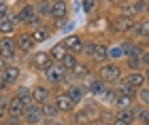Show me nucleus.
Segmentation results:
<instances>
[{
  "instance_id": "14",
  "label": "nucleus",
  "mask_w": 149,
  "mask_h": 125,
  "mask_svg": "<svg viewBox=\"0 0 149 125\" xmlns=\"http://www.w3.org/2000/svg\"><path fill=\"white\" fill-rule=\"evenodd\" d=\"M83 85H85L87 95H90L92 100H100V95H102V93H104V89H107V85L100 81L96 74H92L90 78H87V81H83Z\"/></svg>"
},
{
  "instance_id": "15",
  "label": "nucleus",
  "mask_w": 149,
  "mask_h": 125,
  "mask_svg": "<svg viewBox=\"0 0 149 125\" xmlns=\"http://www.w3.org/2000/svg\"><path fill=\"white\" fill-rule=\"evenodd\" d=\"M24 108H26V104L19 100V98L9 95V102H6V117H9V119H17V121H22V117H24Z\"/></svg>"
},
{
  "instance_id": "45",
  "label": "nucleus",
  "mask_w": 149,
  "mask_h": 125,
  "mask_svg": "<svg viewBox=\"0 0 149 125\" xmlns=\"http://www.w3.org/2000/svg\"><path fill=\"white\" fill-rule=\"evenodd\" d=\"M24 2H34V0H24Z\"/></svg>"
},
{
  "instance_id": "33",
  "label": "nucleus",
  "mask_w": 149,
  "mask_h": 125,
  "mask_svg": "<svg viewBox=\"0 0 149 125\" xmlns=\"http://www.w3.org/2000/svg\"><path fill=\"white\" fill-rule=\"evenodd\" d=\"M81 9H83L85 15H92L98 9V0H81Z\"/></svg>"
},
{
  "instance_id": "7",
  "label": "nucleus",
  "mask_w": 149,
  "mask_h": 125,
  "mask_svg": "<svg viewBox=\"0 0 149 125\" xmlns=\"http://www.w3.org/2000/svg\"><path fill=\"white\" fill-rule=\"evenodd\" d=\"M51 102L56 104V108L60 110V115H62V117H70L74 110H77V104H72V100L64 93L62 89H56V91H53Z\"/></svg>"
},
{
  "instance_id": "35",
  "label": "nucleus",
  "mask_w": 149,
  "mask_h": 125,
  "mask_svg": "<svg viewBox=\"0 0 149 125\" xmlns=\"http://www.w3.org/2000/svg\"><path fill=\"white\" fill-rule=\"evenodd\" d=\"M11 15V4H0V21Z\"/></svg>"
},
{
  "instance_id": "1",
  "label": "nucleus",
  "mask_w": 149,
  "mask_h": 125,
  "mask_svg": "<svg viewBox=\"0 0 149 125\" xmlns=\"http://www.w3.org/2000/svg\"><path fill=\"white\" fill-rule=\"evenodd\" d=\"M94 70H96L94 74H96L100 81L107 85V87H113V85H117L121 78H124V74H126L124 66L117 64V62H102V64H98Z\"/></svg>"
},
{
  "instance_id": "32",
  "label": "nucleus",
  "mask_w": 149,
  "mask_h": 125,
  "mask_svg": "<svg viewBox=\"0 0 149 125\" xmlns=\"http://www.w3.org/2000/svg\"><path fill=\"white\" fill-rule=\"evenodd\" d=\"M113 87H115V91H117L119 95H130V98H134V93H136V91H134L132 87H128L124 81H119L117 85H113Z\"/></svg>"
},
{
  "instance_id": "30",
  "label": "nucleus",
  "mask_w": 149,
  "mask_h": 125,
  "mask_svg": "<svg viewBox=\"0 0 149 125\" xmlns=\"http://www.w3.org/2000/svg\"><path fill=\"white\" fill-rule=\"evenodd\" d=\"M64 66L68 72H72L74 68H77V64H79V55H74V53H66L64 57H62V62H60Z\"/></svg>"
},
{
  "instance_id": "11",
  "label": "nucleus",
  "mask_w": 149,
  "mask_h": 125,
  "mask_svg": "<svg viewBox=\"0 0 149 125\" xmlns=\"http://www.w3.org/2000/svg\"><path fill=\"white\" fill-rule=\"evenodd\" d=\"M30 89H32V102H34V104L43 106V104L51 102V98H53V89L49 87V85H45V83H36V85H30Z\"/></svg>"
},
{
  "instance_id": "46",
  "label": "nucleus",
  "mask_w": 149,
  "mask_h": 125,
  "mask_svg": "<svg viewBox=\"0 0 149 125\" xmlns=\"http://www.w3.org/2000/svg\"><path fill=\"white\" fill-rule=\"evenodd\" d=\"M49 2H58V0H49Z\"/></svg>"
},
{
  "instance_id": "29",
  "label": "nucleus",
  "mask_w": 149,
  "mask_h": 125,
  "mask_svg": "<svg viewBox=\"0 0 149 125\" xmlns=\"http://www.w3.org/2000/svg\"><path fill=\"white\" fill-rule=\"evenodd\" d=\"M47 51H49V55H51V60H53V62H56V64H60V62H62V57H64L66 53H68V51H66V49L62 47V43H56V45H53V47H51V49H47Z\"/></svg>"
},
{
  "instance_id": "13",
  "label": "nucleus",
  "mask_w": 149,
  "mask_h": 125,
  "mask_svg": "<svg viewBox=\"0 0 149 125\" xmlns=\"http://www.w3.org/2000/svg\"><path fill=\"white\" fill-rule=\"evenodd\" d=\"M60 43H62V47L68 51V53L79 55L81 53V47H83V43H85V36L79 34V32H70V34H66Z\"/></svg>"
},
{
  "instance_id": "21",
  "label": "nucleus",
  "mask_w": 149,
  "mask_h": 125,
  "mask_svg": "<svg viewBox=\"0 0 149 125\" xmlns=\"http://www.w3.org/2000/svg\"><path fill=\"white\" fill-rule=\"evenodd\" d=\"M124 57H126V53H124V49H121L119 43L109 45V49H107V62H117V64H121V62H124Z\"/></svg>"
},
{
  "instance_id": "10",
  "label": "nucleus",
  "mask_w": 149,
  "mask_h": 125,
  "mask_svg": "<svg viewBox=\"0 0 149 125\" xmlns=\"http://www.w3.org/2000/svg\"><path fill=\"white\" fill-rule=\"evenodd\" d=\"M128 38H130V41H136V43H145L149 38V17H139L136 21H134Z\"/></svg>"
},
{
  "instance_id": "2",
  "label": "nucleus",
  "mask_w": 149,
  "mask_h": 125,
  "mask_svg": "<svg viewBox=\"0 0 149 125\" xmlns=\"http://www.w3.org/2000/svg\"><path fill=\"white\" fill-rule=\"evenodd\" d=\"M68 74H70V72L66 70L62 64H56V62H53L49 68L43 72V78H45V85H49V87L56 91V87H60V85H64V83H66Z\"/></svg>"
},
{
  "instance_id": "31",
  "label": "nucleus",
  "mask_w": 149,
  "mask_h": 125,
  "mask_svg": "<svg viewBox=\"0 0 149 125\" xmlns=\"http://www.w3.org/2000/svg\"><path fill=\"white\" fill-rule=\"evenodd\" d=\"M130 4H132V9H134V15L139 17H145V13H147V0H130Z\"/></svg>"
},
{
  "instance_id": "23",
  "label": "nucleus",
  "mask_w": 149,
  "mask_h": 125,
  "mask_svg": "<svg viewBox=\"0 0 149 125\" xmlns=\"http://www.w3.org/2000/svg\"><path fill=\"white\" fill-rule=\"evenodd\" d=\"M17 32H19V25L13 21L11 17H6V19L0 21V36H15Z\"/></svg>"
},
{
  "instance_id": "24",
  "label": "nucleus",
  "mask_w": 149,
  "mask_h": 125,
  "mask_svg": "<svg viewBox=\"0 0 149 125\" xmlns=\"http://www.w3.org/2000/svg\"><path fill=\"white\" fill-rule=\"evenodd\" d=\"M43 110V121H53V119H62V115H60V110L56 108V104L53 102H47L40 106Z\"/></svg>"
},
{
  "instance_id": "25",
  "label": "nucleus",
  "mask_w": 149,
  "mask_h": 125,
  "mask_svg": "<svg viewBox=\"0 0 149 125\" xmlns=\"http://www.w3.org/2000/svg\"><path fill=\"white\" fill-rule=\"evenodd\" d=\"M94 38H87V41L83 43V47H81V53H79V60L81 62H87L92 64V55H94Z\"/></svg>"
},
{
  "instance_id": "40",
  "label": "nucleus",
  "mask_w": 149,
  "mask_h": 125,
  "mask_svg": "<svg viewBox=\"0 0 149 125\" xmlns=\"http://www.w3.org/2000/svg\"><path fill=\"white\" fill-rule=\"evenodd\" d=\"M92 125H113V123L111 121H94Z\"/></svg>"
},
{
  "instance_id": "47",
  "label": "nucleus",
  "mask_w": 149,
  "mask_h": 125,
  "mask_svg": "<svg viewBox=\"0 0 149 125\" xmlns=\"http://www.w3.org/2000/svg\"><path fill=\"white\" fill-rule=\"evenodd\" d=\"M17 125H24V123H17Z\"/></svg>"
},
{
  "instance_id": "48",
  "label": "nucleus",
  "mask_w": 149,
  "mask_h": 125,
  "mask_svg": "<svg viewBox=\"0 0 149 125\" xmlns=\"http://www.w3.org/2000/svg\"><path fill=\"white\" fill-rule=\"evenodd\" d=\"M145 125H149V123H145Z\"/></svg>"
},
{
  "instance_id": "8",
  "label": "nucleus",
  "mask_w": 149,
  "mask_h": 125,
  "mask_svg": "<svg viewBox=\"0 0 149 125\" xmlns=\"http://www.w3.org/2000/svg\"><path fill=\"white\" fill-rule=\"evenodd\" d=\"M0 57H4L6 64H17L19 53L15 47V36H0Z\"/></svg>"
},
{
  "instance_id": "9",
  "label": "nucleus",
  "mask_w": 149,
  "mask_h": 125,
  "mask_svg": "<svg viewBox=\"0 0 149 125\" xmlns=\"http://www.w3.org/2000/svg\"><path fill=\"white\" fill-rule=\"evenodd\" d=\"M66 87L62 89L66 95L72 100V104H83V100H85V95H87V89H85V85L83 83H77V81H66L64 83Z\"/></svg>"
},
{
  "instance_id": "37",
  "label": "nucleus",
  "mask_w": 149,
  "mask_h": 125,
  "mask_svg": "<svg viewBox=\"0 0 149 125\" xmlns=\"http://www.w3.org/2000/svg\"><path fill=\"white\" fill-rule=\"evenodd\" d=\"M141 64H143V72H145V70H149V49L145 51L143 55H141Z\"/></svg>"
},
{
  "instance_id": "20",
  "label": "nucleus",
  "mask_w": 149,
  "mask_h": 125,
  "mask_svg": "<svg viewBox=\"0 0 149 125\" xmlns=\"http://www.w3.org/2000/svg\"><path fill=\"white\" fill-rule=\"evenodd\" d=\"M34 13L47 23L51 19V2L49 0H34Z\"/></svg>"
},
{
  "instance_id": "12",
  "label": "nucleus",
  "mask_w": 149,
  "mask_h": 125,
  "mask_svg": "<svg viewBox=\"0 0 149 125\" xmlns=\"http://www.w3.org/2000/svg\"><path fill=\"white\" fill-rule=\"evenodd\" d=\"M22 123L24 125H43V110H40L38 104H34V102L26 104Z\"/></svg>"
},
{
  "instance_id": "44",
  "label": "nucleus",
  "mask_w": 149,
  "mask_h": 125,
  "mask_svg": "<svg viewBox=\"0 0 149 125\" xmlns=\"http://www.w3.org/2000/svg\"><path fill=\"white\" fill-rule=\"evenodd\" d=\"M0 93H4V87H2V83H0Z\"/></svg>"
},
{
  "instance_id": "5",
  "label": "nucleus",
  "mask_w": 149,
  "mask_h": 125,
  "mask_svg": "<svg viewBox=\"0 0 149 125\" xmlns=\"http://www.w3.org/2000/svg\"><path fill=\"white\" fill-rule=\"evenodd\" d=\"M15 47H17V53L19 55H32L36 51L38 45L34 43V38H32V34L28 30H19L17 34H15Z\"/></svg>"
},
{
  "instance_id": "6",
  "label": "nucleus",
  "mask_w": 149,
  "mask_h": 125,
  "mask_svg": "<svg viewBox=\"0 0 149 125\" xmlns=\"http://www.w3.org/2000/svg\"><path fill=\"white\" fill-rule=\"evenodd\" d=\"M28 64H30V68L34 70V72H38V74H43V72H45V70H47V68H49V66L53 64V60H51L49 51H45V49H36L34 53L30 55Z\"/></svg>"
},
{
  "instance_id": "19",
  "label": "nucleus",
  "mask_w": 149,
  "mask_h": 125,
  "mask_svg": "<svg viewBox=\"0 0 149 125\" xmlns=\"http://www.w3.org/2000/svg\"><path fill=\"white\" fill-rule=\"evenodd\" d=\"M107 49H109V43H104V41L94 43V55H92V66L94 68H96L98 64L107 62Z\"/></svg>"
},
{
  "instance_id": "26",
  "label": "nucleus",
  "mask_w": 149,
  "mask_h": 125,
  "mask_svg": "<svg viewBox=\"0 0 149 125\" xmlns=\"http://www.w3.org/2000/svg\"><path fill=\"white\" fill-rule=\"evenodd\" d=\"M134 98H130V95H119L117 93V98H115V102H113V110H126V108H132L134 106Z\"/></svg>"
},
{
  "instance_id": "34",
  "label": "nucleus",
  "mask_w": 149,
  "mask_h": 125,
  "mask_svg": "<svg viewBox=\"0 0 149 125\" xmlns=\"http://www.w3.org/2000/svg\"><path fill=\"white\" fill-rule=\"evenodd\" d=\"M6 102H9V95L0 93V123L6 119Z\"/></svg>"
},
{
  "instance_id": "3",
  "label": "nucleus",
  "mask_w": 149,
  "mask_h": 125,
  "mask_svg": "<svg viewBox=\"0 0 149 125\" xmlns=\"http://www.w3.org/2000/svg\"><path fill=\"white\" fill-rule=\"evenodd\" d=\"M134 21L136 19H132V17H124V15H117V13H111L109 15V30L117 36H128Z\"/></svg>"
},
{
  "instance_id": "22",
  "label": "nucleus",
  "mask_w": 149,
  "mask_h": 125,
  "mask_svg": "<svg viewBox=\"0 0 149 125\" xmlns=\"http://www.w3.org/2000/svg\"><path fill=\"white\" fill-rule=\"evenodd\" d=\"M11 95L19 98L24 104H30V102H32V89L28 87V85H24V83H17L15 87H13V93H11Z\"/></svg>"
},
{
  "instance_id": "36",
  "label": "nucleus",
  "mask_w": 149,
  "mask_h": 125,
  "mask_svg": "<svg viewBox=\"0 0 149 125\" xmlns=\"http://www.w3.org/2000/svg\"><path fill=\"white\" fill-rule=\"evenodd\" d=\"M98 2H102L104 6H109V9H115V6H119L121 2H128V0H98Z\"/></svg>"
},
{
  "instance_id": "18",
  "label": "nucleus",
  "mask_w": 149,
  "mask_h": 125,
  "mask_svg": "<svg viewBox=\"0 0 149 125\" xmlns=\"http://www.w3.org/2000/svg\"><path fill=\"white\" fill-rule=\"evenodd\" d=\"M121 81H124V83L128 85V87H132L134 91L147 85V83H145V72H126Z\"/></svg>"
},
{
  "instance_id": "17",
  "label": "nucleus",
  "mask_w": 149,
  "mask_h": 125,
  "mask_svg": "<svg viewBox=\"0 0 149 125\" xmlns=\"http://www.w3.org/2000/svg\"><path fill=\"white\" fill-rule=\"evenodd\" d=\"M30 34H32V38H34V43H36V45H43V43L49 41V38L56 34V32L51 30V25H49V23H43V25H38V28L30 30Z\"/></svg>"
},
{
  "instance_id": "28",
  "label": "nucleus",
  "mask_w": 149,
  "mask_h": 125,
  "mask_svg": "<svg viewBox=\"0 0 149 125\" xmlns=\"http://www.w3.org/2000/svg\"><path fill=\"white\" fill-rule=\"evenodd\" d=\"M134 102H136L139 106H149V85L136 89V93H134Z\"/></svg>"
},
{
  "instance_id": "43",
  "label": "nucleus",
  "mask_w": 149,
  "mask_h": 125,
  "mask_svg": "<svg viewBox=\"0 0 149 125\" xmlns=\"http://www.w3.org/2000/svg\"><path fill=\"white\" fill-rule=\"evenodd\" d=\"M143 45H145V49H149V38H147V41H145Z\"/></svg>"
},
{
  "instance_id": "27",
  "label": "nucleus",
  "mask_w": 149,
  "mask_h": 125,
  "mask_svg": "<svg viewBox=\"0 0 149 125\" xmlns=\"http://www.w3.org/2000/svg\"><path fill=\"white\" fill-rule=\"evenodd\" d=\"M126 72H143V64H141V57H126L121 62Z\"/></svg>"
},
{
  "instance_id": "41",
  "label": "nucleus",
  "mask_w": 149,
  "mask_h": 125,
  "mask_svg": "<svg viewBox=\"0 0 149 125\" xmlns=\"http://www.w3.org/2000/svg\"><path fill=\"white\" fill-rule=\"evenodd\" d=\"M145 83L149 85V70H145Z\"/></svg>"
},
{
  "instance_id": "16",
  "label": "nucleus",
  "mask_w": 149,
  "mask_h": 125,
  "mask_svg": "<svg viewBox=\"0 0 149 125\" xmlns=\"http://www.w3.org/2000/svg\"><path fill=\"white\" fill-rule=\"evenodd\" d=\"M113 125H136L134 121V106L132 108H126V110H113Z\"/></svg>"
},
{
  "instance_id": "38",
  "label": "nucleus",
  "mask_w": 149,
  "mask_h": 125,
  "mask_svg": "<svg viewBox=\"0 0 149 125\" xmlns=\"http://www.w3.org/2000/svg\"><path fill=\"white\" fill-rule=\"evenodd\" d=\"M43 125H70V123L64 119H53V121H43Z\"/></svg>"
},
{
  "instance_id": "42",
  "label": "nucleus",
  "mask_w": 149,
  "mask_h": 125,
  "mask_svg": "<svg viewBox=\"0 0 149 125\" xmlns=\"http://www.w3.org/2000/svg\"><path fill=\"white\" fill-rule=\"evenodd\" d=\"M145 17H149V0H147V13H145Z\"/></svg>"
},
{
  "instance_id": "39",
  "label": "nucleus",
  "mask_w": 149,
  "mask_h": 125,
  "mask_svg": "<svg viewBox=\"0 0 149 125\" xmlns=\"http://www.w3.org/2000/svg\"><path fill=\"white\" fill-rule=\"evenodd\" d=\"M6 66H9V64H6V60H4V57H0V72H2Z\"/></svg>"
},
{
  "instance_id": "4",
  "label": "nucleus",
  "mask_w": 149,
  "mask_h": 125,
  "mask_svg": "<svg viewBox=\"0 0 149 125\" xmlns=\"http://www.w3.org/2000/svg\"><path fill=\"white\" fill-rule=\"evenodd\" d=\"M22 74H24V70H22L19 64H9V66H6V68L0 72V83H2L4 91L11 89V87H15L17 83H22Z\"/></svg>"
}]
</instances>
